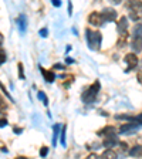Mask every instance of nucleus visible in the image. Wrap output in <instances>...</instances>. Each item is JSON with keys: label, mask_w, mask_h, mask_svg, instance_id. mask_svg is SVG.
I'll return each mask as SVG.
<instances>
[{"label": "nucleus", "mask_w": 142, "mask_h": 159, "mask_svg": "<svg viewBox=\"0 0 142 159\" xmlns=\"http://www.w3.org/2000/svg\"><path fill=\"white\" fill-rule=\"evenodd\" d=\"M85 40L89 50L98 51L101 48V43H103V34L99 31H94L91 29H85Z\"/></svg>", "instance_id": "f257e3e1"}, {"label": "nucleus", "mask_w": 142, "mask_h": 159, "mask_svg": "<svg viewBox=\"0 0 142 159\" xmlns=\"http://www.w3.org/2000/svg\"><path fill=\"white\" fill-rule=\"evenodd\" d=\"M99 88H101V84H99V81H95V83H93L83 93V95H81V99H83L85 104H93L94 101L97 99V97H98Z\"/></svg>", "instance_id": "f03ea898"}, {"label": "nucleus", "mask_w": 142, "mask_h": 159, "mask_svg": "<svg viewBox=\"0 0 142 159\" xmlns=\"http://www.w3.org/2000/svg\"><path fill=\"white\" fill-rule=\"evenodd\" d=\"M129 17L134 21H138L142 19V2L135 0V2L129 3Z\"/></svg>", "instance_id": "7ed1b4c3"}, {"label": "nucleus", "mask_w": 142, "mask_h": 159, "mask_svg": "<svg viewBox=\"0 0 142 159\" xmlns=\"http://www.w3.org/2000/svg\"><path fill=\"white\" fill-rule=\"evenodd\" d=\"M124 61L126 63V73L128 71H131V70H134V68H136L138 67V63H139V60H138V57H136V54H134V53H128L125 56V58H124Z\"/></svg>", "instance_id": "20e7f679"}, {"label": "nucleus", "mask_w": 142, "mask_h": 159, "mask_svg": "<svg viewBox=\"0 0 142 159\" xmlns=\"http://www.w3.org/2000/svg\"><path fill=\"white\" fill-rule=\"evenodd\" d=\"M16 24H17V29H19V31L21 34L26 33L27 30V26H29V20H27V16L24 13L19 14V16L16 17Z\"/></svg>", "instance_id": "39448f33"}, {"label": "nucleus", "mask_w": 142, "mask_h": 159, "mask_svg": "<svg viewBox=\"0 0 142 159\" xmlns=\"http://www.w3.org/2000/svg\"><path fill=\"white\" fill-rule=\"evenodd\" d=\"M88 23L91 24V26H94V27L103 26L104 19H103V16H101V13H98V11H93V13L88 16Z\"/></svg>", "instance_id": "423d86ee"}, {"label": "nucleus", "mask_w": 142, "mask_h": 159, "mask_svg": "<svg viewBox=\"0 0 142 159\" xmlns=\"http://www.w3.org/2000/svg\"><path fill=\"white\" fill-rule=\"evenodd\" d=\"M139 128H141V125L134 124V122H129V124H125V125H122V126H119V129H117V132H119V134H132V132H136Z\"/></svg>", "instance_id": "0eeeda50"}, {"label": "nucleus", "mask_w": 142, "mask_h": 159, "mask_svg": "<svg viewBox=\"0 0 142 159\" xmlns=\"http://www.w3.org/2000/svg\"><path fill=\"white\" fill-rule=\"evenodd\" d=\"M101 16H103L104 21H114L117 19V11L112 7H105V9L101 11Z\"/></svg>", "instance_id": "6e6552de"}, {"label": "nucleus", "mask_w": 142, "mask_h": 159, "mask_svg": "<svg viewBox=\"0 0 142 159\" xmlns=\"http://www.w3.org/2000/svg\"><path fill=\"white\" fill-rule=\"evenodd\" d=\"M40 73L43 74L44 81H46V83H48V84L54 83V80H56V74H54L51 70H46V68H43V67H40Z\"/></svg>", "instance_id": "1a4fd4ad"}, {"label": "nucleus", "mask_w": 142, "mask_h": 159, "mask_svg": "<svg viewBox=\"0 0 142 159\" xmlns=\"http://www.w3.org/2000/svg\"><path fill=\"white\" fill-rule=\"evenodd\" d=\"M119 143V139L117 138V135H114V136H107L105 139H104V142H103V145L105 146L107 149H112L115 145H118Z\"/></svg>", "instance_id": "9d476101"}, {"label": "nucleus", "mask_w": 142, "mask_h": 159, "mask_svg": "<svg viewBox=\"0 0 142 159\" xmlns=\"http://www.w3.org/2000/svg\"><path fill=\"white\" fill-rule=\"evenodd\" d=\"M97 135H98V136H105V138H107V136H114V135H117V128L108 125V126H105L104 129L98 131V132H97Z\"/></svg>", "instance_id": "9b49d317"}, {"label": "nucleus", "mask_w": 142, "mask_h": 159, "mask_svg": "<svg viewBox=\"0 0 142 159\" xmlns=\"http://www.w3.org/2000/svg\"><path fill=\"white\" fill-rule=\"evenodd\" d=\"M117 29H118V33L119 34H125L126 30H128V19H126V17H121V19H119V21H118Z\"/></svg>", "instance_id": "f8f14e48"}, {"label": "nucleus", "mask_w": 142, "mask_h": 159, "mask_svg": "<svg viewBox=\"0 0 142 159\" xmlns=\"http://www.w3.org/2000/svg\"><path fill=\"white\" fill-rule=\"evenodd\" d=\"M131 46H132V50L135 51V53H141L142 51V37H132Z\"/></svg>", "instance_id": "ddd939ff"}, {"label": "nucleus", "mask_w": 142, "mask_h": 159, "mask_svg": "<svg viewBox=\"0 0 142 159\" xmlns=\"http://www.w3.org/2000/svg\"><path fill=\"white\" fill-rule=\"evenodd\" d=\"M117 158H118V153L115 151H112V149H105L103 155H101V159H117Z\"/></svg>", "instance_id": "4468645a"}, {"label": "nucleus", "mask_w": 142, "mask_h": 159, "mask_svg": "<svg viewBox=\"0 0 142 159\" xmlns=\"http://www.w3.org/2000/svg\"><path fill=\"white\" fill-rule=\"evenodd\" d=\"M128 153H129L131 156H134V158H139V156H142V146H141V145L132 146V148L128 151Z\"/></svg>", "instance_id": "2eb2a0df"}, {"label": "nucleus", "mask_w": 142, "mask_h": 159, "mask_svg": "<svg viewBox=\"0 0 142 159\" xmlns=\"http://www.w3.org/2000/svg\"><path fill=\"white\" fill-rule=\"evenodd\" d=\"M60 124H56L53 126V146L57 145V138H58V132H60Z\"/></svg>", "instance_id": "dca6fc26"}, {"label": "nucleus", "mask_w": 142, "mask_h": 159, "mask_svg": "<svg viewBox=\"0 0 142 159\" xmlns=\"http://www.w3.org/2000/svg\"><path fill=\"white\" fill-rule=\"evenodd\" d=\"M132 36L134 37H142V23L136 24L132 29Z\"/></svg>", "instance_id": "f3484780"}, {"label": "nucleus", "mask_w": 142, "mask_h": 159, "mask_svg": "<svg viewBox=\"0 0 142 159\" xmlns=\"http://www.w3.org/2000/svg\"><path fill=\"white\" fill-rule=\"evenodd\" d=\"M37 97H39V99L41 101V102L44 104V105H48V97L44 94V91H39V94H37Z\"/></svg>", "instance_id": "a211bd4d"}, {"label": "nucleus", "mask_w": 142, "mask_h": 159, "mask_svg": "<svg viewBox=\"0 0 142 159\" xmlns=\"http://www.w3.org/2000/svg\"><path fill=\"white\" fill-rule=\"evenodd\" d=\"M126 39H128V33H125V34H121V39L118 40V47H119V48H122V47L125 46V43H126Z\"/></svg>", "instance_id": "6ab92c4d"}, {"label": "nucleus", "mask_w": 142, "mask_h": 159, "mask_svg": "<svg viewBox=\"0 0 142 159\" xmlns=\"http://www.w3.org/2000/svg\"><path fill=\"white\" fill-rule=\"evenodd\" d=\"M60 141H61V145L66 146V126L63 125V128H61V131H60Z\"/></svg>", "instance_id": "aec40b11"}, {"label": "nucleus", "mask_w": 142, "mask_h": 159, "mask_svg": "<svg viewBox=\"0 0 142 159\" xmlns=\"http://www.w3.org/2000/svg\"><path fill=\"white\" fill-rule=\"evenodd\" d=\"M6 60H7V54L6 51H4L3 48H0V66L3 63H6Z\"/></svg>", "instance_id": "412c9836"}, {"label": "nucleus", "mask_w": 142, "mask_h": 159, "mask_svg": "<svg viewBox=\"0 0 142 159\" xmlns=\"http://www.w3.org/2000/svg\"><path fill=\"white\" fill-rule=\"evenodd\" d=\"M61 78H66V75H61ZM73 81H74V77L73 75H67V83L64 84V87H66V88H68L70 84L73 83Z\"/></svg>", "instance_id": "4be33fe9"}, {"label": "nucleus", "mask_w": 142, "mask_h": 159, "mask_svg": "<svg viewBox=\"0 0 142 159\" xmlns=\"http://www.w3.org/2000/svg\"><path fill=\"white\" fill-rule=\"evenodd\" d=\"M17 67H19V78H20V80H24V78H26V77H24L23 64H21V63H19V66H17Z\"/></svg>", "instance_id": "5701e85b"}, {"label": "nucleus", "mask_w": 142, "mask_h": 159, "mask_svg": "<svg viewBox=\"0 0 142 159\" xmlns=\"http://www.w3.org/2000/svg\"><path fill=\"white\" fill-rule=\"evenodd\" d=\"M0 88H2V91H3V93H4V95H6L7 98L10 99V101H14V99L11 98V95H10V94H9V91H7V89H6V87H4V85H3V84H2V83H0Z\"/></svg>", "instance_id": "b1692460"}, {"label": "nucleus", "mask_w": 142, "mask_h": 159, "mask_svg": "<svg viewBox=\"0 0 142 159\" xmlns=\"http://www.w3.org/2000/svg\"><path fill=\"white\" fill-rule=\"evenodd\" d=\"M47 153H48V148L47 146H43V148H40V156H47Z\"/></svg>", "instance_id": "393cba45"}, {"label": "nucleus", "mask_w": 142, "mask_h": 159, "mask_svg": "<svg viewBox=\"0 0 142 159\" xmlns=\"http://www.w3.org/2000/svg\"><path fill=\"white\" fill-rule=\"evenodd\" d=\"M48 36V30L44 27V29H41L40 30V37H43V39H46V37Z\"/></svg>", "instance_id": "a878e982"}, {"label": "nucleus", "mask_w": 142, "mask_h": 159, "mask_svg": "<svg viewBox=\"0 0 142 159\" xmlns=\"http://www.w3.org/2000/svg\"><path fill=\"white\" fill-rule=\"evenodd\" d=\"M4 108H7V105H6V101L3 99V97L0 95V111H3Z\"/></svg>", "instance_id": "bb28decb"}, {"label": "nucleus", "mask_w": 142, "mask_h": 159, "mask_svg": "<svg viewBox=\"0 0 142 159\" xmlns=\"http://www.w3.org/2000/svg\"><path fill=\"white\" fill-rule=\"evenodd\" d=\"M135 124L142 126V112L139 114V115H135Z\"/></svg>", "instance_id": "cd10ccee"}, {"label": "nucleus", "mask_w": 142, "mask_h": 159, "mask_svg": "<svg viewBox=\"0 0 142 159\" xmlns=\"http://www.w3.org/2000/svg\"><path fill=\"white\" fill-rule=\"evenodd\" d=\"M7 125V119L6 118H0V128H4Z\"/></svg>", "instance_id": "c85d7f7f"}, {"label": "nucleus", "mask_w": 142, "mask_h": 159, "mask_svg": "<svg viewBox=\"0 0 142 159\" xmlns=\"http://www.w3.org/2000/svg\"><path fill=\"white\" fill-rule=\"evenodd\" d=\"M51 3H53L54 7H60V6H61V2H60V0H51Z\"/></svg>", "instance_id": "c756f323"}, {"label": "nucleus", "mask_w": 142, "mask_h": 159, "mask_svg": "<svg viewBox=\"0 0 142 159\" xmlns=\"http://www.w3.org/2000/svg\"><path fill=\"white\" fill-rule=\"evenodd\" d=\"M54 70H64V66L63 64H60V63H57V64H54Z\"/></svg>", "instance_id": "7c9ffc66"}, {"label": "nucleus", "mask_w": 142, "mask_h": 159, "mask_svg": "<svg viewBox=\"0 0 142 159\" xmlns=\"http://www.w3.org/2000/svg\"><path fill=\"white\" fill-rule=\"evenodd\" d=\"M68 14L70 16L73 14V3H71V2H68Z\"/></svg>", "instance_id": "2f4dec72"}, {"label": "nucleus", "mask_w": 142, "mask_h": 159, "mask_svg": "<svg viewBox=\"0 0 142 159\" xmlns=\"http://www.w3.org/2000/svg\"><path fill=\"white\" fill-rule=\"evenodd\" d=\"M13 132H14V134H21V132H23V129H21V128H17V126H14V128H13Z\"/></svg>", "instance_id": "473e14b6"}, {"label": "nucleus", "mask_w": 142, "mask_h": 159, "mask_svg": "<svg viewBox=\"0 0 142 159\" xmlns=\"http://www.w3.org/2000/svg\"><path fill=\"white\" fill-rule=\"evenodd\" d=\"M66 63H67V64H73V63H74V60L71 58V57H67V58H66Z\"/></svg>", "instance_id": "72a5a7b5"}, {"label": "nucleus", "mask_w": 142, "mask_h": 159, "mask_svg": "<svg viewBox=\"0 0 142 159\" xmlns=\"http://www.w3.org/2000/svg\"><path fill=\"white\" fill-rule=\"evenodd\" d=\"M136 77H138V81L142 84V71H139V73H138V75H136Z\"/></svg>", "instance_id": "f704fd0d"}, {"label": "nucleus", "mask_w": 142, "mask_h": 159, "mask_svg": "<svg viewBox=\"0 0 142 159\" xmlns=\"http://www.w3.org/2000/svg\"><path fill=\"white\" fill-rule=\"evenodd\" d=\"M3 34H2V33H0V46H2V44H3Z\"/></svg>", "instance_id": "c9c22d12"}, {"label": "nucleus", "mask_w": 142, "mask_h": 159, "mask_svg": "<svg viewBox=\"0 0 142 159\" xmlns=\"http://www.w3.org/2000/svg\"><path fill=\"white\" fill-rule=\"evenodd\" d=\"M2 115H3V112H2V111H0V116H2Z\"/></svg>", "instance_id": "e433bc0d"}, {"label": "nucleus", "mask_w": 142, "mask_h": 159, "mask_svg": "<svg viewBox=\"0 0 142 159\" xmlns=\"http://www.w3.org/2000/svg\"><path fill=\"white\" fill-rule=\"evenodd\" d=\"M19 159H27V158H19Z\"/></svg>", "instance_id": "4c0bfd02"}]
</instances>
